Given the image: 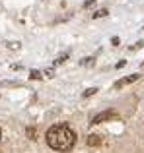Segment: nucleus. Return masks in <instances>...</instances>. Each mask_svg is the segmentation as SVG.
I'll list each match as a JSON object with an SVG mask.
<instances>
[{"label":"nucleus","instance_id":"4","mask_svg":"<svg viewBox=\"0 0 144 153\" xmlns=\"http://www.w3.org/2000/svg\"><path fill=\"white\" fill-rule=\"evenodd\" d=\"M88 146H92V147H98V146H101V136H98V134H92V136H88Z\"/></svg>","mask_w":144,"mask_h":153},{"label":"nucleus","instance_id":"12","mask_svg":"<svg viewBox=\"0 0 144 153\" xmlns=\"http://www.w3.org/2000/svg\"><path fill=\"white\" fill-rule=\"evenodd\" d=\"M119 43H121V41H119V37H113V39H111V45H113V47H119Z\"/></svg>","mask_w":144,"mask_h":153},{"label":"nucleus","instance_id":"7","mask_svg":"<svg viewBox=\"0 0 144 153\" xmlns=\"http://www.w3.org/2000/svg\"><path fill=\"white\" fill-rule=\"evenodd\" d=\"M98 87H90V89H86V91H84V97H92V95H95V93H98Z\"/></svg>","mask_w":144,"mask_h":153},{"label":"nucleus","instance_id":"8","mask_svg":"<svg viewBox=\"0 0 144 153\" xmlns=\"http://www.w3.org/2000/svg\"><path fill=\"white\" fill-rule=\"evenodd\" d=\"M29 78H31V79H41L43 76H41V72H39V70H31V72H29Z\"/></svg>","mask_w":144,"mask_h":153},{"label":"nucleus","instance_id":"10","mask_svg":"<svg viewBox=\"0 0 144 153\" xmlns=\"http://www.w3.org/2000/svg\"><path fill=\"white\" fill-rule=\"evenodd\" d=\"M66 58H68V52H66V54H62V56H58V58L55 60V64H57V66H58V64H62V62H64Z\"/></svg>","mask_w":144,"mask_h":153},{"label":"nucleus","instance_id":"9","mask_svg":"<svg viewBox=\"0 0 144 153\" xmlns=\"http://www.w3.org/2000/svg\"><path fill=\"white\" fill-rule=\"evenodd\" d=\"M142 47H144V41H138V43H134L129 51H138V49H142Z\"/></svg>","mask_w":144,"mask_h":153},{"label":"nucleus","instance_id":"11","mask_svg":"<svg viewBox=\"0 0 144 153\" xmlns=\"http://www.w3.org/2000/svg\"><path fill=\"white\" fill-rule=\"evenodd\" d=\"M95 4V0H86V2H84V8H90V6H94Z\"/></svg>","mask_w":144,"mask_h":153},{"label":"nucleus","instance_id":"2","mask_svg":"<svg viewBox=\"0 0 144 153\" xmlns=\"http://www.w3.org/2000/svg\"><path fill=\"white\" fill-rule=\"evenodd\" d=\"M113 118H119V114L115 111H103V112H99V114H95L94 118H92V124H101V122H105V120H113Z\"/></svg>","mask_w":144,"mask_h":153},{"label":"nucleus","instance_id":"13","mask_svg":"<svg viewBox=\"0 0 144 153\" xmlns=\"http://www.w3.org/2000/svg\"><path fill=\"white\" fill-rule=\"evenodd\" d=\"M27 136H29V138H33V136H35V128H27Z\"/></svg>","mask_w":144,"mask_h":153},{"label":"nucleus","instance_id":"15","mask_svg":"<svg viewBox=\"0 0 144 153\" xmlns=\"http://www.w3.org/2000/svg\"><path fill=\"white\" fill-rule=\"evenodd\" d=\"M45 76H47V78H53L55 72H53V70H47V72H45Z\"/></svg>","mask_w":144,"mask_h":153},{"label":"nucleus","instance_id":"16","mask_svg":"<svg viewBox=\"0 0 144 153\" xmlns=\"http://www.w3.org/2000/svg\"><path fill=\"white\" fill-rule=\"evenodd\" d=\"M125 64H127V60H121V62H117V66H115V68H123Z\"/></svg>","mask_w":144,"mask_h":153},{"label":"nucleus","instance_id":"6","mask_svg":"<svg viewBox=\"0 0 144 153\" xmlns=\"http://www.w3.org/2000/svg\"><path fill=\"white\" fill-rule=\"evenodd\" d=\"M107 14H109V12H107L105 8H101V10H98V12H95V14H94V19H98V18H105Z\"/></svg>","mask_w":144,"mask_h":153},{"label":"nucleus","instance_id":"1","mask_svg":"<svg viewBox=\"0 0 144 153\" xmlns=\"http://www.w3.org/2000/svg\"><path fill=\"white\" fill-rule=\"evenodd\" d=\"M76 142V134L70 130L66 124H55L49 132H47V143L57 151H68L72 149Z\"/></svg>","mask_w":144,"mask_h":153},{"label":"nucleus","instance_id":"17","mask_svg":"<svg viewBox=\"0 0 144 153\" xmlns=\"http://www.w3.org/2000/svg\"><path fill=\"white\" fill-rule=\"evenodd\" d=\"M142 68H144V62H142Z\"/></svg>","mask_w":144,"mask_h":153},{"label":"nucleus","instance_id":"14","mask_svg":"<svg viewBox=\"0 0 144 153\" xmlns=\"http://www.w3.org/2000/svg\"><path fill=\"white\" fill-rule=\"evenodd\" d=\"M8 47L10 49H20V43H8Z\"/></svg>","mask_w":144,"mask_h":153},{"label":"nucleus","instance_id":"3","mask_svg":"<svg viewBox=\"0 0 144 153\" xmlns=\"http://www.w3.org/2000/svg\"><path fill=\"white\" fill-rule=\"evenodd\" d=\"M140 78V76L138 74H130V76H127V78H123V79H119L117 83H115V87H117V89H121V87H125V85H129V83H134L136 82V79Z\"/></svg>","mask_w":144,"mask_h":153},{"label":"nucleus","instance_id":"5","mask_svg":"<svg viewBox=\"0 0 144 153\" xmlns=\"http://www.w3.org/2000/svg\"><path fill=\"white\" fill-rule=\"evenodd\" d=\"M94 62H95L94 56H86V58L80 60V64H82V66H94Z\"/></svg>","mask_w":144,"mask_h":153}]
</instances>
